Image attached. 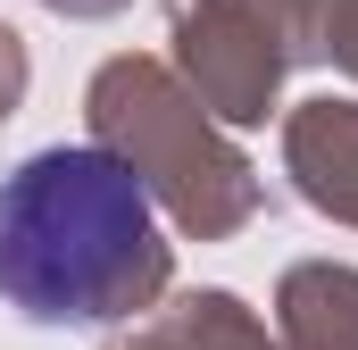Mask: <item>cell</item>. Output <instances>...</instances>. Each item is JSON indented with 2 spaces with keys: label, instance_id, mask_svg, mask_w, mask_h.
I'll return each mask as SVG.
<instances>
[{
  "label": "cell",
  "instance_id": "cell-1",
  "mask_svg": "<svg viewBox=\"0 0 358 350\" xmlns=\"http://www.w3.org/2000/svg\"><path fill=\"white\" fill-rule=\"evenodd\" d=\"M159 284V200L117 150L59 142L0 175V300L25 326H108Z\"/></svg>",
  "mask_w": 358,
  "mask_h": 350
}]
</instances>
